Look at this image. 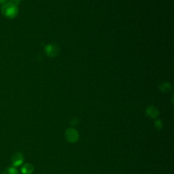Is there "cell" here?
<instances>
[{"instance_id": "6da1fadb", "label": "cell", "mask_w": 174, "mask_h": 174, "mask_svg": "<svg viewBox=\"0 0 174 174\" xmlns=\"http://www.w3.org/2000/svg\"><path fill=\"white\" fill-rule=\"evenodd\" d=\"M2 12L5 16L12 19L15 17L18 14V8L15 3L7 2L2 6Z\"/></svg>"}, {"instance_id": "7a4b0ae2", "label": "cell", "mask_w": 174, "mask_h": 174, "mask_svg": "<svg viewBox=\"0 0 174 174\" xmlns=\"http://www.w3.org/2000/svg\"><path fill=\"white\" fill-rule=\"evenodd\" d=\"M65 138L69 142L71 143L76 142V141H77L78 140L79 134L76 129L70 128V129H68L66 131Z\"/></svg>"}, {"instance_id": "3957f363", "label": "cell", "mask_w": 174, "mask_h": 174, "mask_svg": "<svg viewBox=\"0 0 174 174\" xmlns=\"http://www.w3.org/2000/svg\"><path fill=\"white\" fill-rule=\"evenodd\" d=\"M11 161L13 167H19L23 164L24 161V156L20 152H16L12 155Z\"/></svg>"}, {"instance_id": "277c9868", "label": "cell", "mask_w": 174, "mask_h": 174, "mask_svg": "<svg viewBox=\"0 0 174 174\" xmlns=\"http://www.w3.org/2000/svg\"><path fill=\"white\" fill-rule=\"evenodd\" d=\"M46 52L50 56H55L59 53V48L55 44H49L46 48Z\"/></svg>"}, {"instance_id": "5b68a950", "label": "cell", "mask_w": 174, "mask_h": 174, "mask_svg": "<svg viewBox=\"0 0 174 174\" xmlns=\"http://www.w3.org/2000/svg\"><path fill=\"white\" fill-rule=\"evenodd\" d=\"M146 113L148 116H150L152 118H155L158 116V109L154 108V106H150L147 109Z\"/></svg>"}, {"instance_id": "8992f818", "label": "cell", "mask_w": 174, "mask_h": 174, "mask_svg": "<svg viewBox=\"0 0 174 174\" xmlns=\"http://www.w3.org/2000/svg\"><path fill=\"white\" fill-rule=\"evenodd\" d=\"M33 172V166L31 163H26L21 168V172L23 174H31Z\"/></svg>"}, {"instance_id": "52a82bcc", "label": "cell", "mask_w": 174, "mask_h": 174, "mask_svg": "<svg viewBox=\"0 0 174 174\" xmlns=\"http://www.w3.org/2000/svg\"><path fill=\"white\" fill-rule=\"evenodd\" d=\"M2 174H19L18 170L15 167H10L7 168Z\"/></svg>"}, {"instance_id": "ba28073f", "label": "cell", "mask_w": 174, "mask_h": 174, "mask_svg": "<svg viewBox=\"0 0 174 174\" xmlns=\"http://www.w3.org/2000/svg\"><path fill=\"white\" fill-rule=\"evenodd\" d=\"M155 127H157V129H161V128L163 127L161 122L160 121V120H158V121L156 122V123H155Z\"/></svg>"}, {"instance_id": "9c48e42d", "label": "cell", "mask_w": 174, "mask_h": 174, "mask_svg": "<svg viewBox=\"0 0 174 174\" xmlns=\"http://www.w3.org/2000/svg\"><path fill=\"white\" fill-rule=\"evenodd\" d=\"M7 0H0V5H3L6 2Z\"/></svg>"}, {"instance_id": "30bf717a", "label": "cell", "mask_w": 174, "mask_h": 174, "mask_svg": "<svg viewBox=\"0 0 174 174\" xmlns=\"http://www.w3.org/2000/svg\"><path fill=\"white\" fill-rule=\"evenodd\" d=\"M12 1L14 2V3H18V2H19L20 0H12Z\"/></svg>"}]
</instances>
